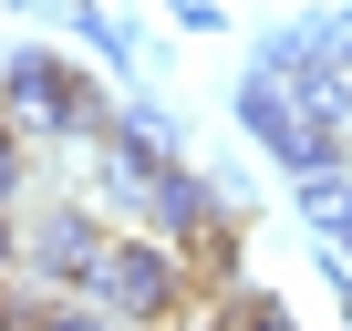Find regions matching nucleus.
<instances>
[{
	"mask_svg": "<svg viewBox=\"0 0 352 331\" xmlns=\"http://www.w3.org/2000/svg\"><path fill=\"white\" fill-rule=\"evenodd\" d=\"M228 218H239V197L208 176L197 155H176L166 176H155V197H145V218H135V228H155V238H176V249H197V238H208V228H228Z\"/></svg>",
	"mask_w": 352,
	"mask_h": 331,
	"instance_id": "20e7f679",
	"label": "nucleus"
},
{
	"mask_svg": "<svg viewBox=\"0 0 352 331\" xmlns=\"http://www.w3.org/2000/svg\"><path fill=\"white\" fill-rule=\"evenodd\" d=\"M187 259H197V279H208V290H249V269H239V218H228V228H208Z\"/></svg>",
	"mask_w": 352,
	"mask_h": 331,
	"instance_id": "0eeeda50",
	"label": "nucleus"
},
{
	"mask_svg": "<svg viewBox=\"0 0 352 331\" xmlns=\"http://www.w3.org/2000/svg\"><path fill=\"white\" fill-rule=\"evenodd\" d=\"M228 321H239V331H300V321H290V300H280V290H259V279L228 300Z\"/></svg>",
	"mask_w": 352,
	"mask_h": 331,
	"instance_id": "6e6552de",
	"label": "nucleus"
},
{
	"mask_svg": "<svg viewBox=\"0 0 352 331\" xmlns=\"http://www.w3.org/2000/svg\"><path fill=\"white\" fill-rule=\"evenodd\" d=\"M94 300L124 310L135 331H166L176 310L197 300V259L176 249V238H155V228H114V249H104V269H94Z\"/></svg>",
	"mask_w": 352,
	"mask_h": 331,
	"instance_id": "7ed1b4c3",
	"label": "nucleus"
},
{
	"mask_svg": "<svg viewBox=\"0 0 352 331\" xmlns=\"http://www.w3.org/2000/svg\"><path fill=\"white\" fill-rule=\"evenodd\" d=\"M331 249H342V259H352V218H342V228H331Z\"/></svg>",
	"mask_w": 352,
	"mask_h": 331,
	"instance_id": "9b49d317",
	"label": "nucleus"
},
{
	"mask_svg": "<svg viewBox=\"0 0 352 331\" xmlns=\"http://www.w3.org/2000/svg\"><path fill=\"white\" fill-rule=\"evenodd\" d=\"M321 269H331V300H342V331H352V259H342V249H321Z\"/></svg>",
	"mask_w": 352,
	"mask_h": 331,
	"instance_id": "9d476101",
	"label": "nucleus"
},
{
	"mask_svg": "<svg viewBox=\"0 0 352 331\" xmlns=\"http://www.w3.org/2000/svg\"><path fill=\"white\" fill-rule=\"evenodd\" d=\"M0 104H11V124L42 135V145H104L114 114H124V104H104V83L83 62H63L42 42H21L11 62H0Z\"/></svg>",
	"mask_w": 352,
	"mask_h": 331,
	"instance_id": "f257e3e1",
	"label": "nucleus"
},
{
	"mask_svg": "<svg viewBox=\"0 0 352 331\" xmlns=\"http://www.w3.org/2000/svg\"><path fill=\"white\" fill-rule=\"evenodd\" d=\"M331 52H352V42L331 32V21H270V32L249 42V62H270L280 83H300V73H321Z\"/></svg>",
	"mask_w": 352,
	"mask_h": 331,
	"instance_id": "39448f33",
	"label": "nucleus"
},
{
	"mask_svg": "<svg viewBox=\"0 0 352 331\" xmlns=\"http://www.w3.org/2000/svg\"><path fill=\"white\" fill-rule=\"evenodd\" d=\"M104 249H114V218H94L73 197L11 207V279H32V290H94Z\"/></svg>",
	"mask_w": 352,
	"mask_h": 331,
	"instance_id": "f03ea898",
	"label": "nucleus"
},
{
	"mask_svg": "<svg viewBox=\"0 0 352 331\" xmlns=\"http://www.w3.org/2000/svg\"><path fill=\"white\" fill-rule=\"evenodd\" d=\"M166 21H176V32H228L218 0H166Z\"/></svg>",
	"mask_w": 352,
	"mask_h": 331,
	"instance_id": "1a4fd4ad",
	"label": "nucleus"
},
{
	"mask_svg": "<svg viewBox=\"0 0 352 331\" xmlns=\"http://www.w3.org/2000/svg\"><path fill=\"white\" fill-rule=\"evenodd\" d=\"M11 11H42V0H11Z\"/></svg>",
	"mask_w": 352,
	"mask_h": 331,
	"instance_id": "f8f14e48",
	"label": "nucleus"
},
{
	"mask_svg": "<svg viewBox=\"0 0 352 331\" xmlns=\"http://www.w3.org/2000/svg\"><path fill=\"white\" fill-rule=\"evenodd\" d=\"M63 11H73V32H83V52H104L114 73H135V62H145V42H135V32H124L114 11H104V0H63Z\"/></svg>",
	"mask_w": 352,
	"mask_h": 331,
	"instance_id": "423d86ee",
	"label": "nucleus"
}]
</instances>
